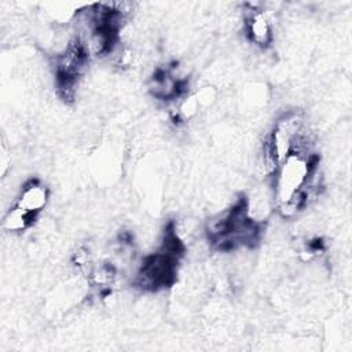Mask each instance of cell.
<instances>
[{
  "mask_svg": "<svg viewBox=\"0 0 352 352\" xmlns=\"http://www.w3.org/2000/svg\"><path fill=\"white\" fill-rule=\"evenodd\" d=\"M184 248L172 224L165 231L161 248L147 256L136 274V286L144 290H160L169 287L177 272V264Z\"/></svg>",
  "mask_w": 352,
  "mask_h": 352,
  "instance_id": "obj_2",
  "label": "cell"
},
{
  "mask_svg": "<svg viewBox=\"0 0 352 352\" xmlns=\"http://www.w3.org/2000/svg\"><path fill=\"white\" fill-rule=\"evenodd\" d=\"M246 34L252 43L265 48L272 43V26L264 11L252 10L245 22Z\"/></svg>",
  "mask_w": 352,
  "mask_h": 352,
  "instance_id": "obj_4",
  "label": "cell"
},
{
  "mask_svg": "<svg viewBox=\"0 0 352 352\" xmlns=\"http://www.w3.org/2000/svg\"><path fill=\"white\" fill-rule=\"evenodd\" d=\"M50 199V190L40 180H29L19 191L14 206L4 216L3 226L7 231L28 230L44 210Z\"/></svg>",
  "mask_w": 352,
  "mask_h": 352,
  "instance_id": "obj_3",
  "label": "cell"
},
{
  "mask_svg": "<svg viewBox=\"0 0 352 352\" xmlns=\"http://www.w3.org/2000/svg\"><path fill=\"white\" fill-rule=\"evenodd\" d=\"M316 164L318 157L309 154L308 148L293 150L278 164L274 170V198L282 216H293L308 204Z\"/></svg>",
  "mask_w": 352,
  "mask_h": 352,
  "instance_id": "obj_1",
  "label": "cell"
}]
</instances>
